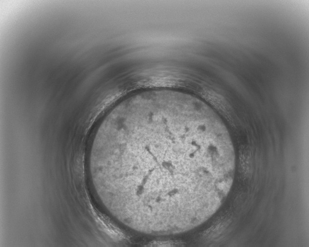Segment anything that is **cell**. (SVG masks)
Masks as SVG:
<instances>
[{"mask_svg":"<svg viewBox=\"0 0 309 247\" xmlns=\"http://www.w3.org/2000/svg\"><path fill=\"white\" fill-rule=\"evenodd\" d=\"M103 155L122 195L124 219L150 233H182L207 220L227 196L235 168L219 115L200 100L168 93L120 103Z\"/></svg>","mask_w":309,"mask_h":247,"instance_id":"1","label":"cell"}]
</instances>
